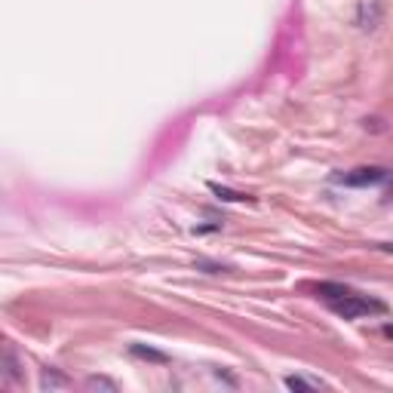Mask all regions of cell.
I'll use <instances>...</instances> for the list:
<instances>
[{
  "label": "cell",
  "mask_w": 393,
  "mask_h": 393,
  "mask_svg": "<svg viewBox=\"0 0 393 393\" xmlns=\"http://www.w3.org/2000/svg\"><path fill=\"white\" fill-rule=\"evenodd\" d=\"M335 314H341L347 319H356V317H365V314H384V305L381 301H369L363 295H353V292H344L341 298H332L329 301Z\"/></svg>",
  "instance_id": "1"
},
{
  "label": "cell",
  "mask_w": 393,
  "mask_h": 393,
  "mask_svg": "<svg viewBox=\"0 0 393 393\" xmlns=\"http://www.w3.org/2000/svg\"><path fill=\"white\" fill-rule=\"evenodd\" d=\"M387 175L384 169L378 166H369V169H353V172H347L341 175L338 182H344V184H353V187H363V184H375V182H381V178Z\"/></svg>",
  "instance_id": "2"
},
{
  "label": "cell",
  "mask_w": 393,
  "mask_h": 393,
  "mask_svg": "<svg viewBox=\"0 0 393 393\" xmlns=\"http://www.w3.org/2000/svg\"><path fill=\"white\" fill-rule=\"evenodd\" d=\"M40 387L43 390H56V387H68V381L61 378V375H56L52 369H47V372H43V378H40Z\"/></svg>",
  "instance_id": "3"
},
{
  "label": "cell",
  "mask_w": 393,
  "mask_h": 393,
  "mask_svg": "<svg viewBox=\"0 0 393 393\" xmlns=\"http://www.w3.org/2000/svg\"><path fill=\"white\" fill-rule=\"evenodd\" d=\"M86 390H108V393H117V384L108 381V378H89V381H86Z\"/></svg>",
  "instance_id": "4"
},
{
  "label": "cell",
  "mask_w": 393,
  "mask_h": 393,
  "mask_svg": "<svg viewBox=\"0 0 393 393\" xmlns=\"http://www.w3.org/2000/svg\"><path fill=\"white\" fill-rule=\"evenodd\" d=\"M286 387L289 390H317L319 381H307V378H286Z\"/></svg>",
  "instance_id": "5"
}]
</instances>
